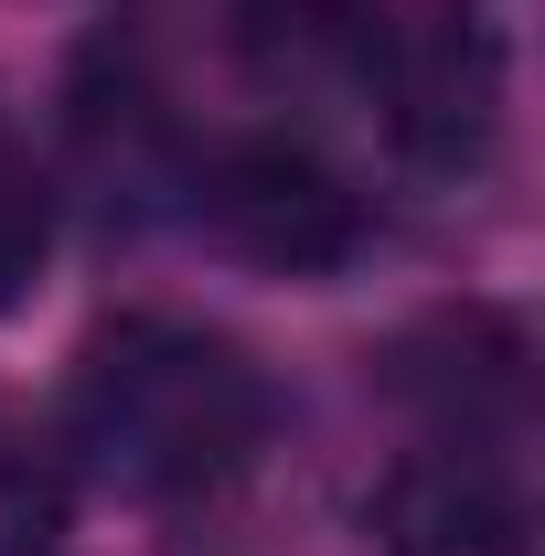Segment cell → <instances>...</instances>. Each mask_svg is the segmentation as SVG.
<instances>
[{
  "mask_svg": "<svg viewBox=\"0 0 545 556\" xmlns=\"http://www.w3.org/2000/svg\"><path fill=\"white\" fill-rule=\"evenodd\" d=\"M268 428V386L182 321H118L75 364V450H97L129 492H193L246 460Z\"/></svg>",
  "mask_w": 545,
  "mask_h": 556,
  "instance_id": "obj_1",
  "label": "cell"
},
{
  "mask_svg": "<svg viewBox=\"0 0 545 556\" xmlns=\"http://www.w3.org/2000/svg\"><path fill=\"white\" fill-rule=\"evenodd\" d=\"M214 236L257 268H289V278H321L364 247V204L342 193L332 161H310L300 139H246L225 150L214 172Z\"/></svg>",
  "mask_w": 545,
  "mask_h": 556,
  "instance_id": "obj_3",
  "label": "cell"
},
{
  "mask_svg": "<svg viewBox=\"0 0 545 556\" xmlns=\"http://www.w3.org/2000/svg\"><path fill=\"white\" fill-rule=\"evenodd\" d=\"M364 75L385 86V129L428 172H471L492 150V129H503V54L471 22H385Z\"/></svg>",
  "mask_w": 545,
  "mask_h": 556,
  "instance_id": "obj_2",
  "label": "cell"
},
{
  "mask_svg": "<svg viewBox=\"0 0 545 556\" xmlns=\"http://www.w3.org/2000/svg\"><path fill=\"white\" fill-rule=\"evenodd\" d=\"M33 257H43V193L22 172H0V300L33 278Z\"/></svg>",
  "mask_w": 545,
  "mask_h": 556,
  "instance_id": "obj_5",
  "label": "cell"
},
{
  "mask_svg": "<svg viewBox=\"0 0 545 556\" xmlns=\"http://www.w3.org/2000/svg\"><path fill=\"white\" fill-rule=\"evenodd\" d=\"M535 514L481 450H428L396 460L375 492V546L385 556H524Z\"/></svg>",
  "mask_w": 545,
  "mask_h": 556,
  "instance_id": "obj_4",
  "label": "cell"
}]
</instances>
